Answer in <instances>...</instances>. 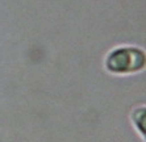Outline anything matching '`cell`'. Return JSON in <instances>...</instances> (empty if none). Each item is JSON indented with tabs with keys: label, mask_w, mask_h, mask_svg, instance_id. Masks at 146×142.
<instances>
[{
	"label": "cell",
	"mask_w": 146,
	"mask_h": 142,
	"mask_svg": "<svg viewBox=\"0 0 146 142\" xmlns=\"http://www.w3.org/2000/svg\"><path fill=\"white\" fill-rule=\"evenodd\" d=\"M106 67L112 74H133L146 67V53L134 46L113 49L106 58Z\"/></svg>",
	"instance_id": "obj_1"
},
{
	"label": "cell",
	"mask_w": 146,
	"mask_h": 142,
	"mask_svg": "<svg viewBox=\"0 0 146 142\" xmlns=\"http://www.w3.org/2000/svg\"><path fill=\"white\" fill-rule=\"evenodd\" d=\"M132 122L137 132L141 134L143 141L146 142V107H138L132 112Z\"/></svg>",
	"instance_id": "obj_2"
}]
</instances>
